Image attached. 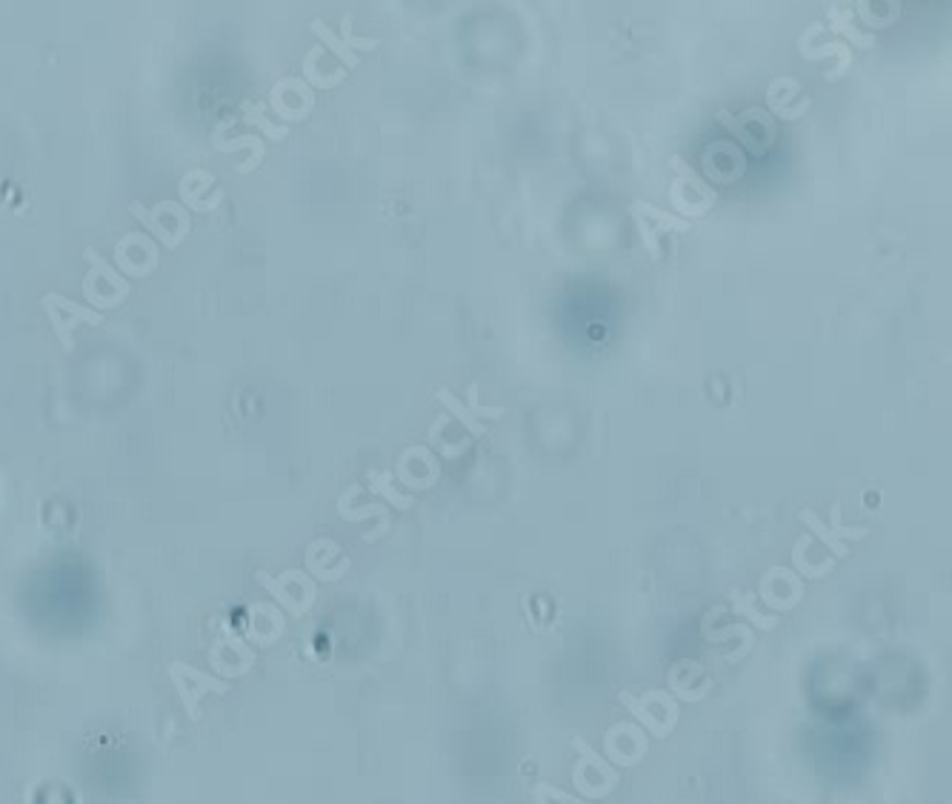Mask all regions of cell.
I'll list each match as a JSON object with an SVG mask.
<instances>
[{"mask_svg":"<svg viewBox=\"0 0 952 804\" xmlns=\"http://www.w3.org/2000/svg\"><path fill=\"white\" fill-rule=\"evenodd\" d=\"M572 750L578 753L572 768V784L581 799H607L618 787V770L615 764L592 747L584 738H572Z\"/></svg>","mask_w":952,"mask_h":804,"instance_id":"4","label":"cell"},{"mask_svg":"<svg viewBox=\"0 0 952 804\" xmlns=\"http://www.w3.org/2000/svg\"><path fill=\"white\" fill-rule=\"evenodd\" d=\"M129 215H132L135 221H140V226H144L166 252H175L192 233L189 209L177 201H161V203H154V207H144L140 201H132L129 203Z\"/></svg>","mask_w":952,"mask_h":804,"instance_id":"1","label":"cell"},{"mask_svg":"<svg viewBox=\"0 0 952 804\" xmlns=\"http://www.w3.org/2000/svg\"><path fill=\"white\" fill-rule=\"evenodd\" d=\"M212 186H215L212 172H203V169L186 172L184 181L177 184L180 203H184L189 212H215L224 203V198H203V193H209Z\"/></svg>","mask_w":952,"mask_h":804,"instance_id":"17","label":"cell"},{"mask_svg":"<svg viewBox=\"0 0 952 804\" xmlns=\"http://www.w3.org/2000/svg\"><path fill=\"white\" fill-rule=\"evenodd\" d=\"M772 612H787L795 610L804 598V581L795 570L790 567H772L764 572L761 584L755 593Z\"/></svg>","mask_w":952,"mask_h":804,"instance_id":"12","label":"cell"},{"mask_svg":"<svg viewBox=\"0 0 952 804\" xmlns=\"http://www.w3.org/2000/svg\"><path fill=\"white\" fill-rule=\"evenodd\" d=\"M673 169H675V175H678L681 186H687V189H692V193H698V198H701V201L712 203V207H715V201H718L715 189H712L710 184H706L704 177H701L698 172H695L684 158H678V155H675V158H673Z\"/></svg>","mask_w":952,"mask_h":804,"instance_id":"25","label":"cell"},{"mask_svg":"<svg viewBox=\"0 0 952 804\" xmlns=\"http://www.w3.org/2000/svg\"><path fill=\"white\" fill-rule=\"evenodd\" d=\"M798 518H801V524L809 530V535H815V539L827 547L835 558H844L849 553L846 541H861V539H867V535H869L867 527H844L841 524V504H832V524L830 527L823 524L815 509H801Z\"/></svg>","mask_w":952,"mask_h":804,"instance_id":"10","label":"cell"},{"mask_svg":"<svg viewBox=\"0 0 952 804\" xmlns=\"http://www.w3.org/2000/svg\"><path fill=\"white\" fill-rule=\"evenodd\" d=\"M309 32H312V35L318 37V41H320V46L329 49V52H332L334 58H338V60L343 63V67H350V69H358V67H360V58H358L355 49L346 46V43L341 41V37L327 27L324 20H312V23H309Z\"/></svg>","mask_w":952,"mask_h":804,"instance_id":"21","label":"cell"},{"mask_svg":"<svg viewBox=\"0 0 952 804\" xmlns=\"http://www.w3.org/2000/svg\"><path fill=\"white\" fill-rule=\"evenodd\" d=\"M395 472L392 469H369L366 472V487L372 495H378V499H383L386 504H392L395 509H401V513H406V509H412V504H415V499L412 495H404L395 490Z\"/></svg>","mask_w":952,"mask_h":804,"instance_id":"19","label":"cell"},{"mask_svg":"<svg viewBox=\"0 0 952 804\" xmlns=\"http://www.w3.org/2000/svg\"><path fill=\"white\" fill-rule=\"evenodd\" d=\"M535 801H547V799H555V801H584L581 796H572V793H563V790H558V787H549L547 782H538L535 784Z\"/></svg>","mask_w":952,"mask_h":804,"instance_id":"34","label":"cell"},{"mask_svg":"<svg viewBox=\"0 0 952 804\" xmlns=\"http://www.w3.org/2000/svg\"><path fill=\"white\" fill-rule=\"evenodd\" d=\"M338 513H341V518H346V521H364V518H372V516H375V518H381V524H383V527H389V518H386V507H381V504H366V507H358V509H352V507L346 504V501H341Z\"/></svg>","mask_w":952,"mask_h":804,"instance_id":"30","label":"cell"},{"mask_svg":"<svg viewBox=\"0 0 952 804\" xmlns=\"http://www.w3.org/2000/svg\"><path fill=\"white\" fill-rule=\"evenodd\" d=\"M287 633V619L272 602H252L247 610V642L255 647H272Z\"/></svg>","mask_w":952,"mask_h":804,"instance_id":"15","label":"cell"},{"mask_svg":"<svg viewBox=\"0 0 952 804\" xmlns=\"http://www.w3.org/2000/svg\"><path fill=\"white\" fill-rule=\"evenodd\" d=\"M437 476H441V467H437V458L429 446H406L397 458L395 478L412 490H429Z\"/></svg>","mask_w":952,"mask_h":804,"instance_id":"13","label":"cell"},{"mask_svg":"<svg viewBox=\"0 0 952 804\" xmlns=\"http://www.w3.org/2000/svg\"><path fill=\"white\" fill-rule=\"evenodd\" d=\"M114 261L123 275L132 278H146L158 270L161 249L154 244L152 235L144 233H126L118 244H114Z\"/></svg>","mask_w":952,"mask_h":804,"instance_id":"11","label":"cell"},{"mask_svg":"<svg viewBox=\"0 0 952 804\" xmlns=\"http://www.w3.org/2000/svg\"><path fill=\"white\" fill-rule=\"evenodd\" d=\"M801 55L806 60H823V58H838V69H835V75H844L849 69V63H853V58H849V46L846 43H823V46H801Z\"/></svg>","mask_w":952,"mask_h":804,"instance_id":"28","label":"cell"},{"mask_svg":"<svg viewBox=\"0 0 952 804\" xmlns=\"http://www.w3.org/2000/svg\"><path fill=\"white\" fill-rule=\"evenodd\" d=\"M633 218H635V226H638V235H641V240H643V247H647V252L652 255V258H658V255H661L658 233H655V229L649 226V221L643 218V215L633 212Z\"/></svg>","mask_w":952,"mask_h":804,"instance_id":"32","label":"cell"},{"mask_svg":"<svg viewBox=\"0 0 952 804\" xmlns=\"http://www.w3.org/2000/svg\"><path fill=\"white\" fill-rule=\"evenodd\" d=\"M83 261L89 264V272L83 278V298L92 303V310L103 312V310H114V306H121L129 292H132V284L126 280V275L121 270H114V266L103 258V255L98 249H83Z\"/></svg>","mask_w":952,"mask_h":804,"instance_id":"3","label":"cell"},{"mask_svg":"<svg viewBox=\"0 0 952 804\" xmlns=\"http://www.w3.org/2000/svg\"><path fill=\"white\" fill-rule=\"evenodd\" d=\"M669 201H673V207H675V212L681 215V218H701V215H706L712 209V203H706V201L701 203V198L698 201L684 198V186H681L678 181L669 186Z\"/></svg>","mask_w":952,"mask_h":804,"instance_id":"29","label":"cell"},{"mask_svg":"<svg viewBox=\"0 0 952 804\" xmlns=\"http://www.w3.org/2000/svg\"><path fill=\"white\" fill-rule=\"evenodd\" d=\"M649 753V742L643 736V727L635 721H618L603 733V756L615 768H635Z\"/></svg>","mask_w":952,"mask_h":804,"instance_id":"9","label":"cell"},{"mask_svg":"<svg viewBox=\"0 0 952 804\" xmlns=\"http://www.w3.org/2000/svg\"><path fill=\"white\" fill-rule=\"evenodd\" d=\"M320 55H324V46H312V49H309V52L303 55V67H301V69H303V81H306L309 86H312V89H324V92H327V89L338 86V83L346 78V72H350V69H338L334 75H329V78H324V75L318 72Z\"/></svg>","mask_w":952,"mask_h":804,"instance_id":"24","label":"cell"},{"mask_svg":"<svg viewBox=\"0 0 952 804\" xmlns=\"http://www.w3.org/2000/svg\"><path fill=\"white\" fill-rule=\"evenodd\" d=\"M633 212L643 215V218H652L655 221V233H689L692 224L689 218H681V215H673V212H664L658 207H652V203L647 201H635L633 203Z\"/></svg>","mask_w":952,"mask_h":804,"instance_id":"23","label":"cell"},{"mask_svg":"<svg viewBox=\"0 0 952 804\" xmlns=\"http://www.w3.org/2000/svg\"><path fill=\"white\" fill-rule=\"evenodd\" d=\"M338 37H341V41L350 46V49H364V52H372V49L381 46L378 37H358V35H352V18H350V15L341 20V35H338Z\"/></svg>","mask_w":952,"mask_h":804,"instance_id":"31","label":"cell"},{"mask_svg":"<svg viewBox=\"0 0 952 804\" xmlns=\"http://www.w3.org/2000/svg\"><path fill=\"white\" fill-rule=\"evenodd\" d=\"M240 112H243V123L255 126V130L261 132L264 138H269V140H283V138H289V130H287V126H278V123L269 121L266 114H264V106H252L249 100H243Z\"/></svg>","mask_w":952,"mask_h":804,"instance_id":"26","label":"cell"},{"mask_svg":"<svg viewBox=\"0 0 952 804\" xmlns=\"http://www.w3.org/2000/svg\"><path fill=\"white\" fill-rule=\"evenodd\" d=\"M169 682L180 696V705H184L189 721L201 719V701L206 696H226L232 690L229 682L221 679V675H209V673L186 665V661H172Z\"/></svg>","mask_w":952,"mask_h":804,"instance_id":"6","label":"cell"},{"mask_svg":"<svg viewBox=\"0 0 952 804\" xmlns=\"http://www.w3.org/2000/svg\"><path fill=\"white\" fill-rule=\"evenodd\" d=\"M255 579L269 595H272V602L287 610L292 619L306 616L318 598L315 579L309 576L306 570H287V572H278V576L261 570V572H255Z\"/></svg>","mask_w":952,"mask_h":804,"instance_id":"5","label":"cell"},{"mask_svg":"<svg viewBox=\"0 0 952 804\" xmlns=\"http://www.w3.org/2000/svg\"><path fill=\"white\" fill-rule=\"evenodd\" d=\"M41 310L46 312L49 318V327L51 333H55V338L60 341L63 352H72L75 350V327L77 324H89V327H100L103 324V312L92 310V306H83L77 303L67 296H60V292H46V296L41 298Z\"/></svg>","mask_w":952,"mask_h":804,"instance_id":"7","label":"cell"},{"mask_svg":"<svg viewBox=\"0 0 952 804\" xmlns=\"http://www.w3.org/2000/svg\"><path fill=\"white\" fill-rule=\"evenodd\" d=\"M435 395H437V404H444V410H446L449 415H452V418H458V421H460V427L467 430L472 438H481V436H486L484 421H481V418H475V415L469 413V406H467V404H460V401H458L455 395L449 392L446 387H441V390H437Z\"/></svg>","mask_w":952,"mask_h":804,"instance_id":"22","label":"cell"},{"mask_svg":"<svg viewBox=\"0 0 952 804\" xmlns=\"http://www.w3.org/2000/svg\"><path fill=\"white\" fill-rule=\"evenodd\" d=\"M212 144H215V149H217V152H238V149H249V158H247V163H240V167H238V172H240V175H249L255 167H261V161H264V155H266V149H264V138H261V135H240V138H235V140H224L221 135L215 132Z\"/></svg>","mask_w":952,"mask_h":804,"instance_id":"20","label":"cell"},{"mask_svg":"<svg viewBox=\"0 0 952 804\" xmlns=\"http://www.w3.org/2000/svg\"><path fill=\"white\" fill-rule=\"evenodd\" d=\"M712 690V679L710 673L704 670V665L698 661H678L669 670V693L681 701H701L704 696H710Z\"/></svg>","mask_w":952,"mask_h":804,"instance_id":"16","label":"cell"},{"mask_svg":"<svg viewBox=\"0 0 952 804\" xmlns=\"http://www.w3.org/2000/svg\"><path fill=\"white\" fill-rule=\"evenodd\" d=\"M352 561L341 550L338 541L315 539L306 547V572L318 581H338L350 572Z\"/></svg>","mask_w":952,"mask_h":804,"instance_id":"14","label":"cell"},{"mask_svg":"<svg viewBox=\"0 0 952 804\" xmlns=\"http://www.w3.org/2000/svg\"><path fill=\"white\" fill-rule=\"evenodd\" d=\"M806 109H809V100H801L798 106H772V112H775L781 121H798V118H804Z\"/></svg>","mask_w":952,"mask_h":804,"instance_id":"36","label":"cell"},{"mask_svg":"<svg viewBox=\"0 0 952 804\" xmlns=\"http://www.w3.org/2000/svg\"><path fill=\"white\" fill-rule=\"evenodd\" d=\"M729 610H732V616H736V619H746L752 627L764 630V633L775 630L778 621H781L775 612H761V610H758V595L752 590H736V593H732L729 595Z\"/></svg>","mask_w":952,"mask_h":804,"instance_id":"18","label":"cell"},{"mask_svg":"<svg viewBox=\"0 0 952 804\" xmlns=\"http://www.w3.org/2000/svg\"><path fill=\"white\" fill-rule=\"evenodd\" d=\"M718 121H720V123H724V126H727V130H729L732 135H736V138L741 140V144H744L746 149H755V146H752V140H750V135H746V132L741 130V126H738L736 121H732V114H729V112H724V109H720V112H718Z\"/></svg>","mask_w":952,"mask_h":804,"instance_id":"35","label":"cell"},{"mask_svg":"<svg viewBox=\"0 0 952 804\" xmlns=\"http://www.w3.org/2000/svg\"><path fill=\"white\" fill-rule=\"evenodd\" d=\"M209 667L221 679H240L255 667V650L243 635L232 630L229 621H221L217 635L209 644Z\"/></svg>","mask_w":952,"mask_h":804,"instance_id":"8","label":"cell"},{"mask_svg":"<svg viewBox=\"0 0 952 804\" xmlns=\"http://www.w3.org/2000/svg\"><path fill=\"white\" fill-rule=\"evenodd\" d=\"M618 701L633 713V719L655 738H666L678 724V698L661 690V687H647L641 693H618Z\"/></svg>","mask_w":952,"mask_h":804,"instance_id":"2","label":"cell"},{"mask_svg":"<svg viewBox=\"0 0 952 804\" xmlns=\"http://www.w3.org/2000/svg\"><path fill=\"white\" fill-rule=\"evenodd\" d=\"M830 29L838 32L844 37H849V43L853 46H861V49H869L875 46L872 35H864L861 29H855V23L849 20V12H841V9H830Z\"/></svg>","mask_w":952,"mask_h":804,"instance_id":"27","label":"cell"},{"mask_svg":"<svg viewBox=\"0 0 952 804\" xmlns=\"http://www.w3.org/2000/svg\"><path fill=\"white\" fill-rule=\"evenodd\" d=\"M467 406H469V413L475 415V418H492V421H498V418H504V406H481V401H478V384H472L469 387V401H467Z\"/></svg>","mask_w":952,"mask_h":804,"instance_id":"33","label":"cell"}]
</instances>
